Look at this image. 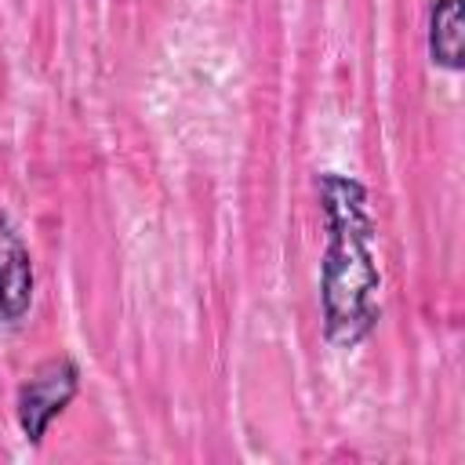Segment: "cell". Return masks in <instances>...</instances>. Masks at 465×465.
<instances>
[{"label":"cell","instance_id":"obj_1","mask_svg":"<svg viewBox=\"0 0 465 465\" xmlns=\"http://www.w3.org/2000/svg\"><path fill=\"white\" fill-rule=\"evenodd\" d=\"M320 207L327 222V251L320 262L323 334L331 345L352 349L378 327L381 316V272L374 265L378 232L367 207V189L349 174H320Z\"/></svg>","mask_w":465,"mask_h":465},{"label":"cell","instance_id":"obj_2","mask_svg":"<svg viewBox=\"0 0 465 465\" xmlns=\"http://www.w3.org/2000/svg\"><path fill=\"white\" fill-rule=\"evenodd\" d=\"M76 392H80V367L69 356L40 363L18 385V396H15V418H18V429H22L25 443L40 447L51 421L73 403Z\"/></svg>","mask_w":465,"mask_h":465},{"label":"cell","instance_id":"obj_3","mask_svg":"<svg viewBox=\"0 0 465 465\" xmlns=\"http://www.w3.org/2000/svg\"><path fill=\"white\" fill-rule=\"evenodd\" d=\"M33 254L7 211H0V327L18 323L33 305Z\"/></svg>","mask_w":465,"mask_h":465},{"label":"cell","instance_id":"obj_4","mask_svg":"<svg viewBox=\"0 0 465 465\" xmlns=\"http://www.w3.org/2000/svg\"><path fill=\"white\" fill-rule=\"evenodd\" d=\"M429 58L432 65L461 69V0H436L429 11Z\"/></svg>","mask_w":465,"mask_h":465}]
</instances>
